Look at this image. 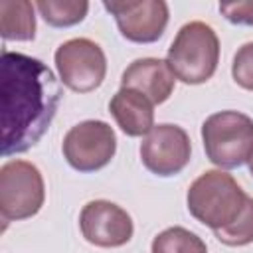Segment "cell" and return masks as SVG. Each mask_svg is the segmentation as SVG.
Returning a JSON list of instances; mask_svg holds the SVG:
<instances>
[{
    "mask_svg": "<svg viewBox=\"0 0 253 253\" xmlns=\"http://www.w3.org/2000/svg\"><path fill=\"white\" fill-rule=\"evenodd\" d=\"M59 99V83L43 61L4 49L0 59L2 154H20L40 142L55 117Z\"/></svg>",
    "mask_w": 253,
    "mask_h": 253,
    "instance_id": "cell-1",
    "label": "cell"
},
{
    "mask_svg": "<svg viewBox=\"0 0 253 253\" xmlns=\"http://www.w3.org/2000/svg\"><path fill=\"white\" fill-rule=\"evenodd\" d=\"M247 194L233 180L231 174L221 170H208L198 176L186 196L188 211L204 225L215 229L233 223L245 208Z\"/></svg>",
    "mask_w": 253,
    "mask_h": 253,
    "instance_id": "cell-2",
    "label": "cell"
},
{
    "mask_svg": "<svg viewBox=\"0 0 253 253\" xmlns=\"http://www.w3.org/2000/svg\"><path fill=\"white\" fill-rule=\"evenodd\" d=\"M219 40L206 22H188L176 34L166 63L176 79L188 85L206 83L217 69Z\"/></svg>",
    "mask_w": 253,
    "mask_h": 253,
    "instance_id": "cell-3",
    "label": "cell"
},
{
    "mask_svg": "<svg viewBox=\"0 0 253 253\" xmlns=\"http://www.w3.org/2000/svg\"><path fill=\"white\" fill-rule=\"evenodd\" d=\"M202 140L210 162L237 168L253 154V121L239 111H219L202 125Z\"/></svg>",
    "mask_w": 253,
    "mask_h": 253,
    "instance_id": "cell-4",
    "label": "cell"
},
{
    "mask_svg": "<svg viewBox=\"0 0 253 253\" xmlns=\"http://www.w3.org/2000/svg\"><path fill=\"white\" fill-rule=\"evenodd\" d=\"M43 198V178L32 162L10 160L0 168V213L4 221L36 215Z\"/></svg>",
    "mask_w": 253,
    "mask_h": 253,
    "instance_id": "cell-5",
    "label": "cell"
},
{
    "mask_svg": "<svg viewBox=\"0 0 253 253\" xmlns=\"http://www.w3.org/2000/svg\"><path fill=\"white\" fill-rule=\"evenodd\" d=\"M55 67L65 87L77 93H89L103 83L107 59L101 45L93 40L73 38L57 47Z\"/></svg>",
    "mask_w": 253,
    "mask_h": 253,
    "instance_id": "cell-6",
    "label": "cell"
},
{
    "mask_svg": "<svg viewBox=\"0 0 253 253\" xmlns=\"http://www.w3.org/2000/svg\"><path fill=\"white\" fill-rule=\"evenodd\" d=\"M61 150L71 168L95 172L107 166L115 156V130L105 121H83L67 130Z\"/></svg>",
    "mask_w": 253,
    "mask_h": 253,
    "instance_id": "cell-7",
    "label": "cell"
},
{
    "mask_svg": "<svg viewBox=\"0 0 253 253\" xmlns=\"http://www.w3.org/2000/svg\"><path fill=\"white\" fill-rule=\"evenodd\" d=\"M190 138L178 125H156L140 144L142 164L156 176H174L190 162Z\"/></svg>",
    "mask_w": 253,
    "mask_h": 253,
    "instance_id": "cell-8",
    "label": "cell"
},
{
    "mask_svg": "<svg viewBox=\"0 0 253 253\" xmlns=\"http://www.w3.org/2000/svg\"><path fill=\"white\" fill-rule=\"evenodd\" d=\"M103 6L115 16L121 34L136 43L156 42L168 24V4L162 0H119Z\"/></svg>",
    "mask_w": 253,
    "mask_h": 253,
    "instance_id": "cell-9",
    "label": "cell"
},
{
    "mask_svg": "<svg viewBox=\"0 0 253 253\" xmlns=\"http://www.w3.org/2000/svg\"><path fill=\"white\" fill-rule=\"evenodd\" d=\"M83 237L97 247H121L132 237V219L117 204L93 200L83 206L79 215Z\"/></svg>",
    "mask_w": 253,
    "mask_h": 253,
    "instance_id": "cell-10",
    "label": "cell"
},
{
    "mask_svg": "<svg viewBox=\"0 0 253 253\" xmlns=\"http://www.w3.org/2000/svg\"><path fill=\"white\" fill-rule=\"evenodd\" d=\"M174 73L168 63L156 57H142L132 61L121 79V85L126 89H134L148 97L152 103H164L174 91Z\"/></svg>",
    "mask_w": 253,
    "mask_h": 253,
    "instance_id": "cell-11",
    "label": "cell"
},
{
    "mask_svg": "<svg viewBox=\"0 0 253 253\" xmlns=\"http://www.w3.org/2000/svg\"><path fill=\"white\" fill-rule=\"evenodd\" d=\"M109 111L115 117L121 130L128 136L148 134L154 126L152 125L154 123L152 101L134 89L121 87L113 95V99L109 103Z\"/></svg>",
    "mask_w": 253,
    "mask_h": 253,
    "instance_id": "cell-12",
    "label": "cell"
},
{
    "mask_svg": "<svg viewBox=\"0 0 253 253\" xmlns=\"http://www.w3.org/2000/svg\"><path fill=\"white\" fill-rule=\"evenodd\" d=\"M0 32L4 40L30 42L36 36V16L32 2L2 0L0 2Z\"/></svg>",
    "mask_w": 253,
    "mask_h": 253,
    "instance_id": "cell-13",
    "label": "cell"
},
{
    "mask_svg": "<svg viewBox=\"0 0 253 253\" xmlns=\"http://www.w3.org/2000/svg\"><path fill=\"white\" fill-rule=\"evenodd\" d=\"M36 8L40 10L42 18L55 28H67L73 24H79L87 10L89 2L85 0H40L36 2Z\"/></svg>",
    "mask_w": 253,
    "mask_h": 253,
    "instance_id": "cell-14",
    "label": "cell"
},
{
    "mask_svg": "<svg viewBox=\"0 0 253 253\" xmlns=\"http://www.w3.org/2000/svg\"><path fill=\"white\" fill-rule=\"evenodd\" d=\"M152 253H208L206 243L184 227H168L158 233L150 247Z\"/></svg>",
    "mask_w": 253,
    "mask_h": 253,
    "instance_id": "cell-15",
    "label": "cell"
},
{
    "mask_svg": "<svg viewBox=\"0 0 253 253\" xmlns=\"http://www.w3.org/2000/svg\"><path fill=\"white\" fill-rule=\"evenodd\" d=\"M213 235L229 247H241L251 243L253 241V198H247L245 208L241 210L239 217L233 223H229L227 227L215 229Z\"/></svg>",
    "mask_w": 253,
    "mask_h": 253,
    "instance_id": "cell-16",
    "label": "cell"
},
{
    "mask_svg": "<svg viewBox=\"0 0 253 253\" xmlns=\"http://www.w3.org/2000/svg\"><path fill=\"white\" fill-rule=\"evenodd\" d=\"M231 75L239 87L253 91V42H247L237 49L231 65Z\"/></svg>",
    "mask_w": 253,
    "mask_h": 253,
    "instance_id": "cell-17",
    "label": "cell"
},
{
    "mask_svg": "<svg viewBox=\"0 0 253 253\" xmlns=\"http://www.w3.org/2000/svg\"><path fill=\"white\" fill-rule=\"evenodd\" d=\"M219 12H221L229 22H233V24L253 26V0L219 4Z\"/></svg>",
    "mask_w": 253,
    "mask_h": 253,
    "instance_id": "cell-18",
    "label": "cell"
},
{
    "mask_svg": "<svg viewBox=\"0 0 253 253\" xmlns=\"http://www.w3.org/2000/svg\"><path fill=\"white\" fill-rule=\"evenodd\" d=\"M247 162H249V170H251V174H253V154L249 156V160H247Z\"/></svg>",
    "mask_w": 253,
    "mask_h": 253,
    "instance_id": "cell-19",
    "label": "cell"
}]
</instances>
